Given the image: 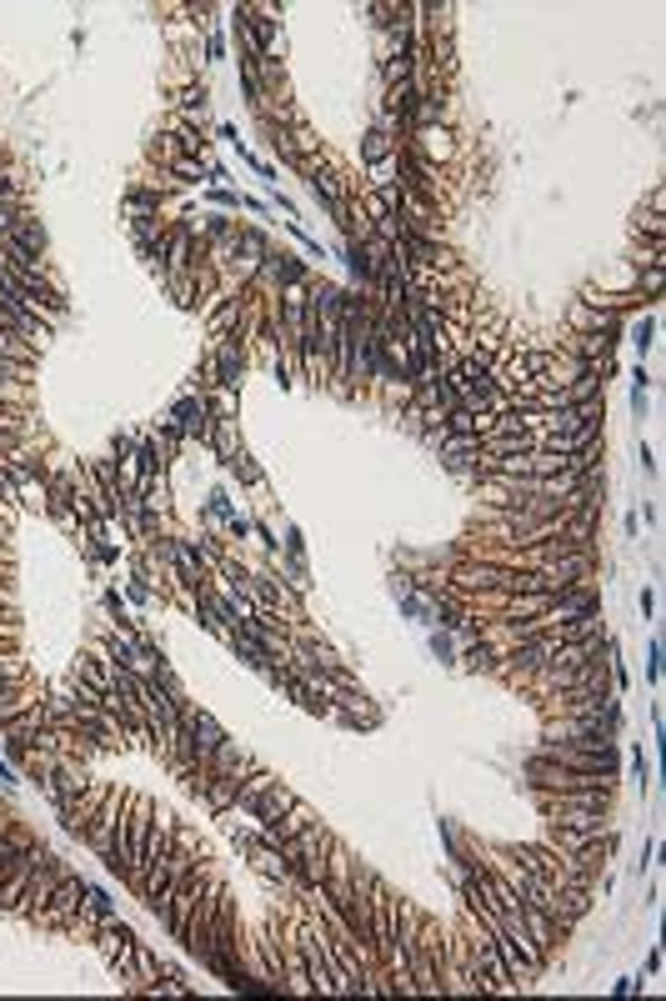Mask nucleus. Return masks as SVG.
I'll list each match as a JSON object with an SVG mask.
<instances>
[{
	"label": "nucleus",
	"instance_id": "f257e3e1",
	"mask_svg": "<svg viewBox=\"0 0 666 1001\" xmlns=\"http://www.w3.org/2000/svg\"><path fill=\"white\" fill-rule=\"evenodd\" d=\"M155 811H161V806H155L146 792H136V796H131V811H126V821H120L116 837H110L106 867L120 871L126 882H136V867H141V851H146V837H151Z\"/></svg>",
	"mask_w": 666,
	"mask_h": 1001
},
{
	"label": "nucleus",
	"instance_id": "f03ea898",
	"mask_svg": "<svg viewBox=\"0 0 666 1001\" xmlns=\"http://www.w3.org/2000/svg\"><path fill=\"white\" fill-rule=\"evenodd\" d=\"M296 947L307 957V971H311V997H341V981H336V967H331L326 947H321V932H316V912H307L301 922L291 926Z\"/></svg>",
	"mask_w": 666,
	"mask_h": 1001
},
{
	"label": "nucleus",
	"instance_id": "7ed1b4c3",
	"mask_svg": "<svg viewBox=\"0 0 666 1001\" xmlns=\"http://www.w3.org/2000/svg\"><path fill=\"white\" fill-rule=\"evenodd\" d=\"M80 902H86V882L66 871V876H61V886L51 892V902H45L41 912L31 916V922H35V926H45V932H71V922H76Z\"/></svg>",
	"mask_w": 666,
	"mask_h": 1001
},
{
	"label": "nucleus",
	"instance_id": "20e7f679",
	"mask_svg": "<svg viewBox=\"0 0 666 1001\" xmlns=\"http://www.w3.org/2000/svg\"><path fill=\"white\" fill-rule=\"evenodd\" d=\"M131 796L136 792H126V786H110L106 801H100V811H96V821L86 827V841L100 851V857L110 851V837H116V827L126 821V811H131Z\"/></svg>",
	"mask_w": 666,
	"mask_h": 1001
},
{
	"label": "nucleus",
	"instance_id": "39448f33",
	"mask_svg": "<svg viewBox=\"0 0 666 1001\" xmlns=\"http://www.w3.org/2000/svg\"><path fill=\"white\" fill-rule=\"evenodd\" d=\"M61 876H66V867H61V861H55L51 851H45V857H41V867H35V871H31V882H25L21 902H15V916H25V922H31V916L41 912L45 902H51V892L61 886Z\"/></svg>",
	"mask_w": 666,
	"mask_h": 1001
},
{
	"label": "nucleus",
	"instance_id": "423d86ee",
	"mask_svg": "<svg viewBox=\"0 0 666 1001\" xmlns=\"http://www.w3.org/2000/svg\"><path fill=\"white\" fill-rule=\"evenodd\" d=\"M206 351H211V360H216V386H221V391H240L246 366H251V360H246V346H240L236 336H216Z\"/></svg>",
	"mask_w": 666,
	"mask_h": 1001
},
{
	"label": "nucleus",
	"instance_id": "0eeeda50",
	"mask_svg": "<svg viewBox=\"0 0 666 1001\" xmlns=\"http://www.w3.org/2000/svg\"><path fill=\"white\" fill-rule=\"evenodd\" d=\"M106 792H110V782H86L76 796H71V801L55 806V811H61V821H66V831L86 837V827L96 821V811H100V801H106Z\"/></svg>",
	"mask_w": 666,
	"mask_h": 1001
},
{
	"label": "nucleus",
	"instance_id": "6e6552de",
	"mask_svg": "<svg viewBox=\"0 0 666 1001\" xmlns=\"http://www.w3.org/2000/svg\"><path fill=\"white\" fill-rule=\"evenodd\" d=\"M171 847H175V821L165 817V811H155V821H151V837H146V851H141V867H136V882H131V892H141V882L151 876L155 867H161L165 857H171Z\"/></svg>",
	"mask_w": 666,
	"mask_h": 1001
},
{
	"label": "nucleus",
	"instance_id": "1a4fd4ad",
	"mask_svg": "<svg viewBox=\"0 0 666 1001\" xmlns=\"http://www.w3.org/2000/svg\"><path fill=\"white\" fill-rule=\"evenodd\" d=\"M236 21L251 31L256 51L276 55V31H281V11H276V6H236Z\"/></svg>",
	"mask_w": 666,
	"mask_h": 1001
},
{
	"label": "nucleus",
	"instance_id": "9d476101",
	"mask_svg": "<svg viewBox=\"0 0 666 1001\" xmlns=\"http://www.w3.org/2000/svg\"><path fill=\"white\" fill-rule=\"evenodd\" d=\"M401 146L416 155V161L437 165V171H441V161H451V155H456V146H451V131H447V126H427V131H411Z\"/></svg>",
	"mask_w": 666,
	"mask_h": 1001
},
{
	"label": "nucleus",
	"instance_id": "9b49d317",
	"mask_svg": "<svg viewBox=\"0 0 666 1001\" xmlns=\"http://www.w3.org/2000/svg\"><path fill=\"white\" fill-rule=\"evenodd\" d=\"M0 331H15L21 341H31L35 351H45V341L55 336V326H45V321H35V316H25V311H15L6 295H0Z\"/></svg>",
	"mask_w": 666,
	"mask_h": 1001
},
{
	"label": "nucleus",
	"instance_id": "f8f14e48",
	"mask_svg": "<svg viewBox=\"0 0 666 1001\" xmlns=\"http://www.w3.org/2000/svg\"><path fill=\"white\" fill-rule=\"evenodd\" d=\"M281 971H286V997H311V971H307L301 947H296L291 926H286V936H281Z\"/></svg>",
	"mask_w": 666,
	"mask_h": 1001
},
{
	"label": "nucleus",
	"instance_id": "ddd939ff",
	"mask_svg": "<svg viewBox=\"0 0 666 1001\" xmlns=\"http://www.w3.org/2000/svg\"><path fill=\"white\" fill-rule=\"evenodd\" d=\"M41 857H45V847H31L21 861H15V871L0 882V912H15V902H21V892H25V882H31V871L41 867Z\"/></svg>",
	"mask_w": 666,
	"mask_h": 1001
},
{
	"label": "nucleus",
	"instance_id": "4468645a",
	"mask_svg": "<svg viewBox=\"0 0 666 1001\" xmlns=\"http://www.w3.org/2000/svg\"><path fill=\"white\" fill-rule=\"evenodd\" d=\"M551 827H567V831H597V827H612V811H587V806H561L551 811Z\"/></svg>",
	"mask_w": 666,
	"mask_h": 1001
},
{
	"label": "nucleus",
	"instance_id": "2eb2a0df",
	"mask_svg": "<svg viewBox=\"0 0 666 1001\" xmlns=\"http://www.w3.org/2000/svg\"><path fill=\"white\" fill-rule=\"evenodd\" d=\"M396 146H401V141H396V136L386 131V126H372V131L361 136V165H382V161H391Z\"/></svg>",
	"mask_w": 666,
	"mask_h": 1001
},
{
	"label": "nucleus",
	"instance_id": "dca6fc26",
	"mask_svg": "<svg viewBox=\"0 0 666 1001\" xmlns=\"http://www.w3.org/2000/svg\"><path fill=\"white\" fill-rule=\"evenodd\" d=\"M0 356L15 360V366H35V360H41V351H35L31 341H21L15 331H0Z\"/></svg>",
	"mask_w": 666,
	"mask_h": 1001
},
{
	"label": "nucleus",
	"instance_id": "f3484780",
	"mask_svg": "<svg viewBox=\"0 0 666 1001\" xmlns=\"http://www.w3.org/2000/svg\"><path fill=\"white\" fill-rule=\"evenodd\" d=\"M211 161V155H206ZM206 161H191V155H171V161H165V171L175 175V181H201V175H206Z\"/></svg>",
	"mask_w": 666,
	"mask_h": 1001
},
{
	"label": "nucleus",
	"instance_id": "a211bd4d",
	"mask_svg": "<svg viewBox=\"0 0 666 1001\" xmlns=\"http://www.w3.org/2000/svg\"><path fill=\"white\" fill-rule=\"evenodd\" d=\"M286 577H291L296 586H307V567H301V556H286Z\"/></svg>",
	"mask_w": 666,
	"mask_h": 1001
},
{
	"label": "nucleus",
	"instance_id": "6ab92c4d",
	"mask_svg": "<svg viewBox=\"0 0 666 1001\" xmlns=\"http://www.w3.org/2000/svg\"><path fill=\"white\" fill-rule=\"evenodd\" d=\"M632 346H652V321H636V326H632Z\"/></svg>",
	"mask_w": 666,
	"mask_h": 1001
},
{
	"label": "nucleus",
	"instance_id": "aec40b11",
	"mask_svg": "<svg viewBox=\"0 0 666 1001\" xmlns=\"http://www.w3.org/2000/svg\"><path fill=\"white\" fill-rule=\"evenodd\" d=\"M206 55H211V61H221V55H226V41H221V35H211V41H206Z\"/></svg>",
	"mask_w": 666,
	"mask_h": 1001
}]
</instances>
